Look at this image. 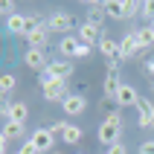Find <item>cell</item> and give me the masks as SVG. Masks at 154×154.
I'll return each mask as SVG.
<instances>
[{
  "label": "cell",
  "mask_w": 154,
  "mask_h": 154,
  "mask_svg": "<svg viewBox=\"0 0 154 154\" xmlns=\"http://www.w3.org/2000/svg\"><path fill=\"white\" fill-rule=\"evenodd\" d=\"M122 116H119V111H113V113H108L102 122H99V131H96V140L102 143L105 148H111V146H116V143H122Z\"/></svg>",
  "instance_id": "cell-1"
},
{
  "label": "cell",
  "mask_w": 154,
  "mask_h": 154,
  "mask_svg": "<svg viewBox=\"0 0 154 154\" xmlns=\"http://www.w3.org/2000/svg\"><path fill=\"white\" fill-rule=\"evenodd\" d=\"M41 93H44V99L47 102H64L70 96V90H67V82H61V79H50V76H41Z\"/></svg>",
  "instance_id": "cell-2"
},
{
  "label": "cell",
  "mask_w": 154,
  "mask_h": 154,
  "mask_svg": "<svg viewBox=\"0 0 154 154\" xmlns=\"http://www.w3.org/2000/svg\"><path fill=\"white\" fill-rule=\"evenodd\" d=\"M50 128H52V134H58L61 143H67V146H79L82 137H85V131L79 128V125H73V122H55Z\"/></svg>",
  "instance_id": "cell-3"
},
{
  "label": "cell",
  "mask_w": 154,
  "mask_h": 154,
  "mask_svg": "<svg viewBox=\"0 0 154 154\" xmlns=\"http://www.w3.org/2000/svg\"><path fill=\"white\" fill-rule=\"evenodd\" d=\"M47 26H50L52 35H70V29H73V15L70 12H52L50 17H47Z\"/></svg>",
  "instance_id": "cell-4"
},
{
  "label": "cell",
  "mask_w": 154,
  "mask_h": 154,
  "mask_svg": "<svg viewBox=\"0 0 154 154\" xmlns=\"http://www.w3.org/2000/svg\"><path fill=\"white\" fill-rule=\"evenodd\" d=\"M41 76H50V79H61V82H67V79L73 76V61H70V58H52L50 67L44 70Z\"/></svg>",
  "instance_id": "cell-5"
},
{
  "label": "cell",
  "mask_w": 154,
  "mask_h": 154,
  "mask_svg": "<svg viewBox=\"0 0 154 154\" xmlns=\"http://www.w3.org/2000/svg\"><path fill=\"white\" fill-rule=\"evenodd\" d=\"M29 140L35 143L38 154H50V151H52V146H55V134H52V128H35Z\"/></svg>",
  "instance_id": "cell-6"
},
{
  "label": "cell",
  "mask_w": 154,
  "mask_h": 154,
  "mask_svg": "<svg viewBox=\"0 0 154 154\" xmlns=\"http://www.w3.org/2000/svg\"><path fill=\"white\" fill-rule=\"evenodd\" d=\"M140 41H137V32H128L119 38V61H128L134 58V55H140Z\"/></svg>",
  "instance_id": "cell-7"
},
{
  "label": "cell",
  "mask_w": 154,
  "mask_h": 154,
  "mask_svg": "<svg viewBox=\"0 0 154 154\" xmlns=\"http://www.w3.org/2000/svg\"><path fill=\"white\" fill-rule=\"evenodd\" d=\"M23 64H26L29 70L44 73V70L50 67V58H47V52H44V50H32V47H29V50L23 52Z\"/></svg>",
  "instance_id": "cell-8"
},
{
  "label": "cell",
  "mask_w": 154,
  "mask_h": 154,
  "mask_svg": "<svg viewBox=\"0 0 154 154\" xmlns=\"http://www.w3.org/2000/svg\"><path fill=\"white\" fill-rule=\"evenodd\" d=\"M50 26H47V20H41V26L38 29H32V32L26 35V41H29V47L32 50H47V44H50Z\"/></svg>",
  "instance_id": "cell-9"
},
{
  "label": "cell",
  "mask_w": 154,
  "mask_h": 154,
  "mask_svg": "<svg viewBox=\"0 0 154 154\" xmlns=\"http://www.w3.org/2000/svg\"><path fill=\"white\" fill-rule=\"evenodd\" d=\"M79 50H82L79 35H64L58 41V58H79Z\"/></svg>",
  "instance_id": "cell-10"
},
{
  "label": "cell",
  "mask_w": 154,
  "mask_h": 154,
  "mask_svg": "<svg viewBox=\"0 0 154 154\" xmlns=\"http://www.w3.org/2000/svg\"><path fill=\"white\" fill-rule=\"evenodd\" d=\"M137 102H140L137 87L128 85V82H122V87L116 90V105H119V108H137Z\"/></svg>",
  "instance_id": "cell-11"
},
{
  "label": "cell",
  "mask_w": 154,
  "mask_h": 154,
  "mask_svg": "<svg viewBox=\"0 0 154 154\" xmlns=\"http://www.w3.org/2000/svg\"><path fill=\"white\" fill-rule=\"evenodd\" d=\"M85 108H87L85 93H70L67 99L61 102V111L67 113V116H79V113H85Z\"/></svg>",
  "instance_id": "cell-12"
},
{
  "label": "cell",
  "mask_w": 154,
  "mask_h": 154,
  "mask_svg": "<svg viewBox=\"0 0 154 154\" xmlns=\"http://www.w3.org/2000/svg\"><path fill=\"white\" fill-rule=\"evenodd\" d=\"M6 32H12L15 38H26V35H29V15L6 17Z\"/></svg>",
  "instance_id": "cell-13"
},
{
  "label": "cell",
  "mask_w": 154,
  "mask_h": 154,
  "mask_svg": "<svg viewBox=\"0 0 154 154\" xmlns=\"http://www.w3.org/2000/svg\"><path fill=\"white\" fill-rule=\"evenodd\" d=\"M76 35H79V41H82V44H87V47H90V44H99V41H102V29H99L96 23H87V20L79 26V32H76Z\"/></svg>",
  "instance_id": "cell-14"
},
{
  "label": "cell",
  "mask_w": 154,
  "mask_h": 154,
  "mask_svg": "<svg viewBox=\"0 0 154 154\" xmlns=\"http://www.w3.org/2000/svg\"><path fill=\"white\" fill-rule=\"evenodd\" d=\"M99 47V52H102L108 61H119V41L116 38H108V35H102V41L96 44Z\"/></svg>",
  "instance_id": "cell-15"
},
{
  "label": "cell",
  "mask_w": 154,
  "mask_h": 154,
  "mask_svg": "<svg viewBox=\"0 0 154 154\" xmlns=\"http://www.w3.org/2000/svg\"><path fill=\"white\" fill-rule=\"evenodd\" d=\"M137 41H140V50H148L154 47V23H146L137 29Z\"/></svg>",
  "instance_id": "cell-16"
},
{
  "label": "cell",
  "mask_w": 154,
  "mask_h": 154,
  "mask_svg": "<svg viewBox=\"0 0 154 154\" xmlns=\"http://www.w3.org/2000/svg\"><path fill=\"white\" fill-rule=\"evenodd\" d=\"M23 134H26V128L20 125V122H6V125H3V134H0V140H9V143H12V140H20Z\"/></svg>",
  "instance_id": "cell-17"
},
{
  "label": "cell",
  "mask_w": 154,
  "mask_h": 154,
  "mask_svg": "<svg viewBox=\"0 0 154 154\" xmlns=\"http://www.w3.org/2000/svg\"><path fill=\"white\" fill-rule=\"evenodd\" d=\"M26 116H29V108H26V102H15V105H9V122H20V125H23Z\"/></svg>",
  "instance_id": "cell-18"
},
{
  "label": "cell",
  "mask_w": 154,
  "mask_h": 154,
  "mask_svg": "<svg viewBox=\"0 0 154 154\" xmlns=\"http://www.w3.org/2000/svg\"><path fill=\"white\" fill-rule=\"evenodd\" d=\"M105 12L113 20H122L125 17V0H105Z\"/></svg>",
  "instance_id": "cell-19"
},
{
  "label": "cell",
  "mask_w": 154,
  "mask_h": 154,
  "mask_svg": "<svg viewBox=\"0 0 154 154\" xmlns=\"http://www.w3.org/2000/svg\"><path fill=\"white\" fill-rule=\"evenodd\" d=\"M108 17V12H105V3H90V15H87V23H96L102 26V20Z\"/></svg>",
  "instance_id": "cell-20"
},
{
  "label": "cell",
  "mask_w": 154,
  "mask_h": 154,
  "mask_svg": "<svg viewBox=\"0 0 154 154\" xmlns=\"http://www.w3.org/2000/svg\"><path fill=\"white\" fill-rule=\"evenodd\" d=\"M15 85H17V79L12 76V73H3V76H0V90H3V99H9V93L15 90Z\"/></svg>",
  "instance_id": "cell-21"
},
{
  "label": "cell",
  "mask_w": 154,
  "mask_h": 154,
  "mask_svg": "<svg viewBox=\"0 0 154 154\" xmlns=\"http://www.w3.org/2000/svg\"><path fill=\"white\" fill-rule=\"evenodd\" d=\"M140 17H146L148 23H154V0H146L143 9H140Z\"/></svg>",
  "instance_id": "cell-22"
},
{
  "label": "cell",
  "mask_w": 154,
  "mask_h": 154,
  "mask_svg": "<svg viewBox=\"0 0 154 154\" xmlns=\"http://www.w3.org/2000/svg\"><path fill=\"white\" fill-rule=\"evenodd\" d=\"M140 9H143V3H137V0H125V17H137Z\"/></svg>",
  "instance_id": "cell-23"
},
{
  "label": "cell",
  "mask_w": 154,
  "mask_h": 154,
  "mask_svg": "<svg viewBox=\"0 0 154 154\" xmlns=\"http://www.w3.org/2000/svg\"><path fill=\"white\" fill-rule=\"evenodd\" d=\"M137 122H140V128H148V125H154V111H143Z\"/></svg>",
  "instance_id": "cell-24"
},
{
  "label": "cell",
  "mask_w": 154,
  "mask_h": 154,
  "mask_svg": "<svg viewBox=\"0 0 154 154\" xmlns=\"http://www.w3.org/2000/svg\"><path fill=\"white\" fill-rule=\"evenodd\" d=\"M17 154H38V148H35L32 140H23V146L17 148Z\"/></svg>",
  "instance_id": "cell-25"
},
{
  "label": "cell",
  "mask_w": 154,
  "mask_h": 154,
  "mask_svg": "<svg viewBox=\"0 0 154 154\" xmlns=\"http://www.w3.org/2000/svg\"><path fill=\"white\" fill-rule=\"evenodd\" d=\"M0 12H3L6 17H12V12H15V3H12V0H3V3H0ZM15 15H17V12H15Z\"/></svg>",
  "instance_id": "cell-26"
},
{
  "label": "cell",
  "mask_w": 154,
  "mask_h": 154,
  "mask_svg": "<svg viewBox=\"0 0 154 154\" xmlns=\"http://www.w3.org/2000/svg\"><path fill=\"white\" fill-rule=\"evenodd\" d=\"M105 154H128V148H125V143H116V146H111Z\"/></svg>",
  "instance_id": "cell-27"
},
{
  "label": "cell",
  "mask_w": 154,
  "mask_h": 154,
  "mask_svg": "<svg viewBox=\"0 0 154 154\" xmlns=\"http://www.w3.org/2000/svg\"><path fill=\"white\" fill-rule=\"evenodd\" d=\"M137 111L143 113V111H154V105L148 102V99H143V96H140V102H137Z\"/></svg>",
  "instance_id": "cell-28"
},
{
  "label": "cell",
  "mask_w": 154,
  "mask_h": 154,
  "mask_svg": "<svg viewBox=\"0 0 154 154\" xmlns=\"http://www.w3.org/2000/svg\"><path fill=\"white\" fill-rule=\"evenodd\" d=\"M140 154H154V140H146V143L140 146Z\"/></svg>",
  "instance_id": "cell-29"
},
{
  "label": "cell",
  "mask_w": 154,
  "mask_h": 154,
  "mask_svg": "<svg viewBox=\"0 0 154 154\" xmlns=\"http://www.w3.org/2000/svg\"><path fill=\"white\" fill-rule=\"evenodd\" d=\"M146 73L151 76V82H154V58H148V61H146Z\"/></svg>",
  "instance_id": "cell-30"
},
{
  "label": "cell",
  "mask_w": 154,
  "mask_h": 154,
  "mask_svg": "<svg viewBox=\"0 0 154 154\" xmlns=\"http://www.w3.org/2000/svg\"><path fill=\"white\" fill-rule=\"evenodd\" d=\"M87 55H90V47H87V44H82V50H79V58H87Z\"/></svg>",
  "instance_id": "cell-31"
},
{
  "label": "cell",
  "mask_w": 154,
  "mask_h": 154,
  "mask_svg": "<svg viewBox=\"0 0 154 154\" xmlns=\"http://www.w3.org/2000/svg\"><path fill=\"white\" fill-rule=\"evenodd\" d=\"M79 154H85V151H79Z\"/></svg>",
  "instance_id": "cell-32"
},
{
  "label": "cell",
  "mask_w": 154,
  "mask_h": 154,
  "mask_svg": "<svg viewBox=\"0 0 154 154\" xmlns=\"http://www.w3.org/2000/svg\"><path fill=\"white\" fill-rule=\"evenodd\" d=\"M50 154H55V151H50Z\"/></svg>",
  "instance_id": "cell-33"
}]
</instances>
